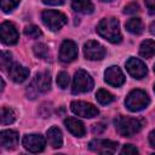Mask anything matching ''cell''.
<instances>
[{
  "instance_id": "33",
  "label": "cell",
  "mask_w": 155,
  "mask_h": 155,
  "mask_svg": "<svg viewBox=\"0 0 155 155\" xmlns=\"http://www.w3.org/2000/svg\"><path fill=\"white\" fill-rule=\"evenodd\" d=\"M44 4L46 5H52V6H57V5H62L64 2V0H42Z\"/></svg>"
},
{
  "instance_id": "10",
  "label": "cell",
  "mask_w": 155,
  "mask_h": 155,
  "mask_svg": "<svg viewBox=\"0 0 155 155\" xmlns=\"http://www.w3.org/2000/svg\"><path fill=\"white\" fill-rule=\"evenodd\" d=\"M117 143L110 139H93L90 142L88 147L92 151L99 154H113L117 150Z\"/></svg>"
},
{
  "instance_id": "34",
  "label": "cell",
  "mask_w": 155,
  "mask_h": 155,
  "mask_svg": "<svg viewBox=\"0 0 155 155\" xmlns=\"http://www.w3.org/2000/svg\"><path fill=\"white\" fill-rule=\"evenodd\" d=\"M149 143L153 148H155V130L149 133Z\"/></svg>"
},
{
  "instance_id": "8",
  "label": "cell",
  "mask_w": 155,
  "mask_h": 155,
  "mask_svg": "<svg viewBox=\"0 0 155 155\" xmlns=\"http://www.w3.org/2000/svg\"><path fill=\"white\" fill-rule=\"evenodd\" d=\"M105 48L97 41L90 40L84 45V54L90 61H101L105 57Z\"/></svg>"
},
{
  "instance_id": "13",
  "label": "cell",
  "mask_w": 155,
  "mask_h": 155,
  "mask_svg": "<svg viewBox=\"0 0 155 155\" xmlns=\"http://www.w3.org/2000/svg\"><path fill=\"white\" fill-rule=\"evenodd\" d=\"M104 80L108 85L114 87H120L125 82V75L121 71V69L116 65L109 67L104 73Z\"/></svg>"
},
{
  "instance_id": "21",
  "label": "cell",
  "mask_w": 155,
  "mask_h": 155,
  "mask_svg": "<svg viewBox=\"0 0 155 155\" xmlns=\"http://www.w3.org/2000/svg\"><path fill=\"white\" fill-rule=\"evenodd\" d=\"M126 29L132 34H140L143 33L144 24L140 18H131L126 22Z\"/></svg>"
},
{
  "instance_id": "15",
  "label": "cell",
  "mask_w": 155,
  "mask_h": 155,
  "mask_svg": "<svg viewBox=\"0 0 155 155\" xmlns=\"http://www.w3.org/2000/svg\"><path fill=\"white\" fill-rule=\"evenodd\" d=\"M7 73H8V76L11 78V80L15 81V82H17V84L23 82L29 76V69L25 68V67H23V65H21V64H18V63L12 64L8 68Z\"/></svg>"
},
{
  "instance_id": "4",
  "label": "cell",
  "mask_w": 155,
  "mask_h": 155,
  "mask_svg": "<svg viewBox=\"0 0 155 155\" xmlns=\"http://www.w3.org/2000/svg\"><path fill=\"white\" fill-rule=\"evenodd\" d=\"M150 103L149 96L142 90L131 91L125 101V105L130 111H140L145 109Z\"/></svg>"
},
{
  "instance_id": "27",
  "label": "cell",
  "mask_w": 155,
  "mask_h": 155,
  "mask_svg": "<svg viewBox=\"0 0 155 155\" xmlns=\"http://www.w3.org/2000/svg\"><path fill=\"white\" fill-rule=\"evenodd\" d=\"M21 0H1V10L4 12H11L18 6Z\"/></svg>"
},
{
  "instance_id": "24",
  "label": "cell",
  "mask_w": 155,
  "mask_h": 155,
  "mask_svg": "<svg viewBox=\"0 0 155 155\" xmlns=\"http://www.w3.org/2000/svg\"><path fill=\"white\" fill-rule=\"evenodd\" d=\"M33 51H34L35 56L39 57V58H44L45 59V58L48 57V47L45 44H41V42L35 44L34 47H33Z\"/></svg>"
},
{
  "instance_id": "28",
  "label": "cell",
  "mask_w": 155,
  "mask_h": 155,
  "mask_svg": "<svg viewBox=\"0 0 155 155\" xmlns=\"http://www.w3.org/2000/svg\"><path fill=\"white\" fill-rule=\"evenodd\" d=\"M69 81H70V79H69V74L68 73H65V71H61L58 75H57V84H58V86L61 87V88H67L68 87V85H69Z\"/></svg>"
},
{
  "instance_id": "29",
  "label": "cell",
  "mask_w": 155,
  "mask_h": 155,
  "mask_svg": "<svg viewBox=\"0 0 155 155\" xmlns=\"http://www.w3.org/2000/svg\"><path fill=\"white\" fill-rule=\"evenodd\" d=\"M138 11H139V6L137 2H131L127 6H125V8H124V13H126V15H133Z\"/></svg>"
},
{
  "instance_id": "30",
  "label": "cell",
  "mask_w": 155,
  "mask_h": 155,
  "mask_svg": "<svg viewBox=\"0 0 155 155\" xmlns=\"http://www.w3.org/2000/svg\"><path fill=\"white\" fill-rule=\"evenodd\" d=\"M120 153H121L122 155H132V154H138V149H137L136 147L131 145V144H126V145L121 149Z\"/></svg>"
},
{
  "instance_id": "16",
  "label": "cell",
  "mask_w": 155,
  "mask_h": 155,
  "mask_svg": "<svg viewBox=\"0 0 155 155\" xmlns=\"http://www.w3.org/2000/svg\"><path fill=\"white\" fill-rule=\"evenodd\" d=\"M64 125H65L67 130L75 137H84L86 133V128H85L84 124L75 117H67L64 120Z\"/></svg>"
},
{
  "instance_id": "18",
  "label": "cell",
  "mask_w": 155,
  "mask_h": 155,
  "mask_svg": "<svg viewBox=\"0 0 155 155\" xmlns=\"http://www.w3.org/2000/svg\"><path fill=\"white\" fill-rule=\"evenodd\" d=\"M46 134H47L48 144L52 148H56L57 149V148H61L62 147V144H63V136H62V131L58 127L53 126V127L48 128L47 132H46Z\"/></svg>"
},
{
  "instance_id": "9",
  "label": "cell",
  "mask_w": 155,
  "mask_h": 155,
  "mask_svg": "<svg viewBox=\"0 0 155 155\" xmlns=\"http://www.w3.org/2000/svg\"><path fill=\"white\" fill-rule=\"evenodd\" d=\"M22 144L30 153H40L45 149L46 140L40 134H25L22 139Z\"/></svg>"
},
{
  "instance_id": "35",
  "label": "cell",
  "mask_w": 155,
  "mask_h": 155,
  "mask_svg": "<svg viewBox=\"0 0 155 155\" xmlns=\"http://www.w3.org/2000/svg\"><path fill=\"white\" fill-rule=\"evenodd\" d=\"M150 33H151L153 35H155V21L150 24Z\"/></svg>"
},
{
  "instance_id": "38",
  "label": "cell",
  "mask_w": 155,
  "mask_h": 155,
  "mask_svg": "<svg viewBox=\"0 0 155 155\" xmlns=\"http://www.w3.org/2000/svg\"><path fill=\"white\" fill-rule=\"evenodd\" d=\"M154 92H155V85H154Z\"/></svg>"
},
{
  "instance_id": "7",
  "label": "cell",
  "mask_w": 155,
  "mask_h": 155,
  "mask_svg": "<svg viewBox=\"0 0 155 155\" xmlns=\"http://www.w3.org/2000/svg\"><path fill=\"white\" fill-rule=\"evenodd\" d=\"M70 110L78 115V116H81V117H87V119H91V117H94L98 115V109L97 107H94L93 104L91 103H87V102H82V101H74L71 102L70 104Z\"/></svg>"
},
{
  "instance_id": "2",
  "label": "cell",
  "mask_w": 155,
  "mask_h": 155,
  "mask_svg": "<svg viewBox=\"0 0 155 155\" xmlns=\"http://www.w3.org/2000/svg\"><path fill=\"white\" fill-rule=\"evenodd\" d=\"M115 127L117 130V132L124 136V137H131L136 133H138L143 125L144 121L136 119V117H127V116H117L114 121Z\"/></svg>"
},
{
  "instance_id": "17",
  "label": "cell",
  "mask_w": 155,
  "mask_h": 155,
  "mask_svg": "<svg viewBox=\"0 0 155 155\" xmlns=\"http://www.w3.org/2000/svg\"><path fill=\"white\" fill-rule=\"evenodd\" d=\"M1 145L6 149H13L18 143V133L12 130H4L0 133Z\"/></svg>"
},
{
  "instance_id": "5",
  "label": "cell",
  "mask_w": 155,
  "mask_h": 155,
  "mask_svg": "<svg viewBox=\"0 0 155 155\" xmlns=\"http://www.w3.org/2000/svg\"><path fill=\"white\" fill-rule=\"evenodd\" d=\"M92 87H93V79L91 78V75L84 69H79L74 75L71 92L74 94L85 93V92L91 91Z\"/></svg>"
},
{
  "instance_id": "31",
  "label": "cell",
  "mask_w": 155,
  "mask_h": 155,
  "mask_svg": "<svg viewBox=\"0 0 155 155\" xmlns=\"http://www.w3.org/2000/svg\"><path fill=\"white\" fill-rule=\"evenodd\" d=\"M104 130H105V125L104 124H96L92 127V132L94 134H101V133L104 132Z\"/></svg>"
},
{
  "instance_id": "12",
  "label": "cell",
  "mask_w": 155,
  "mask_h": 155,
  "mask_svg": "<svg viewBox=\"0 0 155 155\" xmlns=\"http://www.w3.org/2000/svg\"><path fill=\"white\" fill-rule=\"evenodd\" d=\"M78 57V46L71 40H64L59 48V59L64 63L73 62Z\"/></svg>"
},
{
  "instance_id": "6",
  "label": "cell",
  "mask_w": 155,
  "mask_h": 155,
  "mask_svg": "<svg viewBox=\"0 0 155 155\" xmlns=\"http://www.w3.org/2000/svg\"><path fill=\"white\" fill-rule=\"evenodd\" d=\"M41 19L44 24L52 31L59 30L65 23H67V17L59 11L54 10H45L41 13Z\"/></svg>"
},
{
  "instance_id": "39",
  "label": "cell",
  "mask_w": 155,
  "mask_h": 155,
  "mask_svg": "<svg viewBox=\"0 0 155 155\" xmlns=\"http://www.w3.org/2000/svg\"><path fill=\"white\" fill-rule=\"evenodd\" d=\"M154 71H155V65H154Z\"/></svg>"
},
{
  "instance_id": "32",
  "label": "cell",
  "mask_w": 155,
  "mask_h": 155,
  "mask_svg": "<svg viewBox=\"0 0 155 155\" xmlns=\"http://www.w3.org/2000/svg\"><path fill=\"white\" fill-rule=\"evenodd\" d=\"M144 2H145V6H147L149 13L155 15V0H144Z\"/></svg>"
},
{
  "instance_id": "26",
  "label": "cell",
  "mask_w": 155,
  "mask_h": 155,
  "mask_svg": "<svg viewBox=\"0 0 155 155\" xmlns=\"http://www.w3.org/2000/svg\"><path fill=\"white\" fill-rule=\"evenodd\" d=\"M41 34H42L41 30L36 25H27L24 28V35L30 39H36V38L41 36Z\"/></svg>"
},
{
  "instance_id": "14",
  "label": "cell",
  "mask_w": 155,
  "mask_h": 155,
  "mask_svg": "<svg viewBox=\"0 0 155 155\" xmlns=\"http://www.w3.org/2000/svg\"><path fill=\"white\" fill-rule=\"evenodd\" d=\"M126 70L128 71V74L131 76H133L134 79H142L147 75L148 69L145 67V64L138 59V58H130L126 62Z\"/></svg>"
},
{
  "instance_id": "36",
  "label": "cell",
  "mask_w": 155,
  "mask_h": 155,
  "mask_svg": "<svg viewBox=\"0 0 155 155\" xmlns=\"http://www.w3.org/2000/svg\"><path fill=\"white\" fill-rule=\"evenodd\" d=\"M0 81H1V91H4V88H5V82H4V80H2V79H1Z\"/></svg>"
},
{
  "instance_id": "19",
  "label": "cell",
  "mask_w": 155,
  "mask_h": 155,
  "mask_svg": "<svg viewBox=\"0 0 155 155\" xmlns=\"http://www.w3.org/2000/svg\"><path fill=\"white\" fill-rule=\"evenodd\" d=\"M71 7L75 12L84 13V15H90L94 10V6L91 2V0H73Z\"/></svg>"
},
{
  "instance_id": "25",
  "label": "cell",
  "mask_w": 155,
  "mask_h": 155,
  "mask_svg": "<svg viewBox=\"0 0 155 155\" xmlns=\"http://www.w3.org/2000/svg\"><path fill=\"white\" fill-rule=\"evenodd\" d=\"M0 65L2 70H6L7 68H10L12 65V54L7 51H2L1 52V57H0Z\"/></svg>"
},
{
  "instance_id": "22",
  "label": "cell",
  "mask_w": 155,
  "mask_h": 155,
  "mask_svg": "<svg viewBox=\"0 0 155 155\" xmlns=\"http://www.w3.org/2000/svg\"><path fill=\"white\" fill-rule=\"evenodd\" d=\"M96 99L98 101V103L103 104V105H107V104H110L111 102L115 101V97L107 90H98L97 93H96Z\"/></svg>"
},
{
  "instance_id": "1",
  "label": "cell",
  "mask_w": 155,
  "mask_h": 155,
  "mask_svg": "<svg viewBox=\"0 0 155 155\" xmlns=\"http://www.w3.org/2000/svg\"><path fill=\"white\" fill-rule=\"evenodd\" d=\"M97 33L111 44H117L122 39L119 21L113 17L102 19L97 25Z\"/></svg>"
},
{
  "instance_id": "20",
  "label": "cell",
  "mask_w": 155,
  "mask_h": 155,
  "mask_svg": "<svg viewBox=\"0 0 155 155\" xmlns=\"http://www.w3.org/2000/svg\"><path fill=\"white\" fill-rule=\"evenodd\" d=\"M139 54L144 58H150L155 54V41L147 39L139 46Z\"/></svg>"
},
{
  "instance_id": "23",
  "label": "cell",
  "mask_w": 155,
  "mask_h": 155,
  "mask_svg": "<svg viewBox=\"0 0 155 155\" xmlns=\"http://www.w3.org/2000/svg\"><path fill=\"white\" fill-rule=\"evenodd\" d=\"M16 120V113L13 109L2 107L1 108V124L2 125H8L12 124Z\"/></svg>"
},
{
  "instance_id": "37",
  "label": "cell",
  "mask_w": 155,
  "mask_h": 155,
  "mask_svg": "<svg viewBox=\"0 0 155 155\" xmlns=\"http://www.w3.org/2000/svg\"><path fill=\"white\" fill-rule=\"evenodd\" d=\"M102 1H104V2H109V1H113V0H102Z\"/></svg>"
},
{
  "instance_id": "3",
  "label": "cell",
  "mask_w": 155,
  "mask_h": 155,
  "mask_svg": "<svg viewBox=\"0 0 155 155\" xmlns=\"http://www.w3.org/2000/svg\"><path fill=\"white\" fill-rule=\"evenodd\" d=\"M51 88V76L47 71L39 73L35 75L33 81L27 88V96L28 98L34 99L38 94L45 93Z\"/></svg>"
},
{
  "instance_id": "11",
  "label": "cell",
  "mask_w": 155,
  "mask_h": 155,
  "mask_svg": "<svg viewBox=\"0 0 155 155\" xmlns=\"http://www.w3.org/2000/svg\"><path fill=\"white\" fill-rule=\"evenodd\" d=\"M1 41L6 45H15L18 41V31L11 22H4L0 25Z\"/></svg>"
}]
</instances>
